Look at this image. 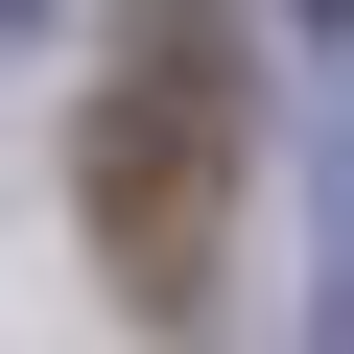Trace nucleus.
Here are the masks:
<instances>
[{
  "label": "nucleus",
  "instance_id": "obj_1",
  "mask_svg": "<svg viewBox=\"0 0 354 354\" xmlns=\"http://www.w3.org/2000/svg\"><path fill=\"white\" fill-rule=\"evenodd\" d=\"M71 189H95L118 307H165V330L213 307V213H236V24H213V0H142V48L71 118Z\"/></svg>",
  "mask_w": 354,
  "mask_h": 354
}]
</instances>
